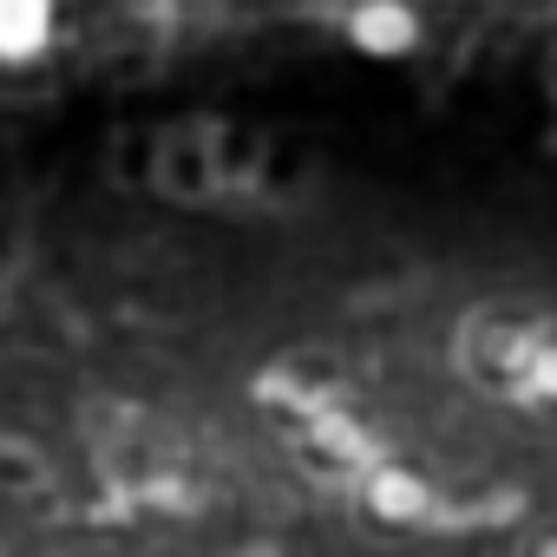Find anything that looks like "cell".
<instances>
[{"instance_id":"7a4b0ae2","label":"cell","mask_w":557,"mask_h":557,"mask_svg":"<svg viewBox=\"0 0 557 557\" xmlns=\"http://www.w3.org/2000/svg\"><path fill=\"white\" fill-rule=\"evenodd\" d=\"M348 34H355V47H368V53H400V47H413V14L394 8V0H374V8L355 14Z\"/></svg>"},{"instance_id":"3957f363","label":"cell","mask_w":557,"mask_h":557,"mask_svg":"<svg viewBox=\"0 0 557 557\" xmlns=\"http://www.w3.org/2000/svg\"><path fill=\"white\" fill-rule=\"evenodd\" d=\"M374 511H381V518H407V511H420V485H413L407 472H381V479H374Z\"/></svg>"},{"instance_id":"6da1fadb","label":"cell","mask_w":557,"mask_h":557,"mask_svg":"<svg viewBox=\"0 0 557 557\" xmlns=\"http://www.w3.org/2000/svg\"><path fill=\"white\" fill-rule=\"evenodd\" d=\"M53 34V0H0V60H27Z\"/></svg>"}]
</instances>
